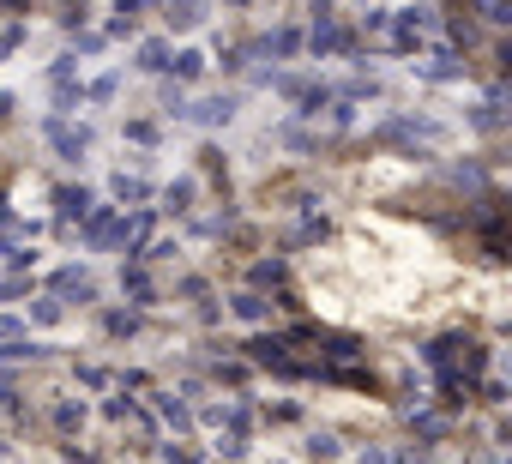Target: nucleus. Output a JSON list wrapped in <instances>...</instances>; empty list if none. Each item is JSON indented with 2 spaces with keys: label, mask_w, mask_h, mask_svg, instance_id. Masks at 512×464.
Here are the masks:
<instances>
[]
</instances>
